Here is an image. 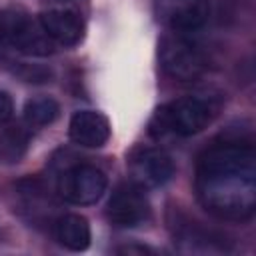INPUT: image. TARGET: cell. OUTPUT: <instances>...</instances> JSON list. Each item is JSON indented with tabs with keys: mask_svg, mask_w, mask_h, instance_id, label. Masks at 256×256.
Wrapping results in <instances>:
<instances>
[{
	"mask_svg": "<svg viewBox=\"0 0 256 256\" xmlns=\"http://www.w3.org/2000/svg\"><path fill=\"white\" fill-rule=\"evenodd\" d=\"M196 196L220 220L244 222L256 210V154L250 144L220 142L196 164Z\"/></svg>",
	"mask_w": 256,
	"mask_h": 256,
	"instance_id": "cell-1",
	"label": "cell"
},
{
	"mask_svg": "<svg viewBox=\"0 0 256 256\" xmlns=\"http://www.w3.org/2000/svg\"><path fill=\"white\" fill-rule=\"evenodd\" d=\"M214 106L200 96H184L160 106L150 118L148 132L160 140L164 136H192L202 132L214 118Z\"/></svg>",
	"mask_w": 256,
	"mask_h": 256,
	"instance_id": "cell-2",
	"label": "cell"
},
{
	"mask_svg": "<svg viewBox=\"0 0 256 256\" xmlns=\"http://www.w3.org/2000/svg\"><path fill=\"white\" fill-rule=\"evenodd\" d=\"M160 66L162 70L180 82H192L202 76L206 70V58L204 52L198 48L194 40H190L182 32H172L162 38L160 48Z\"/></svg>",
	"mask_w": 256,
	"mask_h": 256,
	"instance_id": "cell-3",
	"label": "cell"
},
{
	"mask_svg": "<svg viewBox=\"0 0 256 256\" xmlns=\"http://www.w3.org/2000/svg\"><path fill=\"white\" fill-rule=\"evenodd\" d=\"M108 180L106 174L90 164H78L68 168L58 180L60 196L76 206H90L96 204L106 192Z\"/></svg>",
	"mask_w": 256,
	"mask_h": 256,
	"instance_id": "cell-4",
	"label": "cell"
},
{
	"mask_svg": "<svg viewBox=\"0 0 256 256\" xmlns=\"http://www.w3.org/2000/svg\"><path fill=\"white\" fill-rule=\"evenodd\" d=\"M128 172L132 184L138 188H158L172 178L174 162L170 154L158 146H138L128 156Z\"/></svg>",
	"mask_w": 256,
	"mask_h": 256,
	"instance_id": "cell-5",
	"label": "cell"
},
{
	"mask_svg": "<svg viewBox=\"0 0 256 256\" xmlns=\"http://www.w3.org/2000/svg\"><path fill=\"white\" fill-rule=\"evenodd\" d=\"M106 216L116 228H138L150 218V204L136 184H120L106 206Z\"/></svg>",
	"mask_w": 256,
	"mask_h": 256,
	"instance_id": "cell-6",
	"label": "cell"
},
{
	"mask_svg": "<svg viewBox=\"0 0 256 256\" xmlns=\"http://www.w3.org/2000/svg\"><path fill=\"white\" fill-rule=\"evenodd\" d=\"M154 14L170 32L198 30L208 18L206 0H154Z\"/></svg>",
	"mask_w": 256,
	"mask_h": 256,
	"instance_id": "cell-7",
	"label": "cell"
},
{
	"mask_svg": "<svg viewBox=\"0 0 256 256\" xmlns=\"http://www.w3.org/2000/svg\"><path fill=\"white\" fill-rule=\"evenodd\" d=\"M38 20L56 46H74L84 36V20L72 8L52 6L44 10Z\"/></svg>",
	"mask_w": 256,
	"mask_h": 256,
	"instance_id": "cell-8",
	"label": "cell"
},
{
	"mask_svg": "<svg viewBox=\"0 0 256 256\" xmlns=\"http://www.w3.org/2000/svg\"><path fill=\"white\" fill-rule=\"evenodd\" d=\"M72 142L84 148H102L110 138V122L102 112L78 110L72 114L68 124Z\"/></svg>",
	"mask_w": 256,
	"mask_h": 256,
	"instance_id": "cell-9",
	"label": "cell"
},
{
	"mask_svg": "<svg viewBox=\"0 0 256 256\" xmlns=\"http://www.w3.org/2000/svg\"><path fill=\"white\" fill-rule=\"evenodd\" d=\"M12 48H18L20 52L30 54V56H48V54L54 52L56 44L44 32L40 20L34 22L26 14L18 12V18H16V24H14Z\"/></svg>",
	"mask_w": 256,
	"mask_h": 256,
	"instance_id": "cell-10",
	"label": "cell"
},
{
	"mask_svg": "<svg viewBox=\"0 0 256 256\" xmlns=\"http://www.w3.org/2000/svg\"><path fill=\"white\" fill-rule=\"evenodd\" d=\"M54 234H56V240L72 252H82L90 246V224L80 214L60 216L56 220Z\"/></svg>",
	"mask_w": 256,
	"mask_h": 256,
	"instance_id": "cell-11",
	"label": "cell"
},
{
	"mask_svg": "<svg viewBox=\"0 0 256 256\" xmlns=\"http://www.w3.org/2000/svg\"><path fill=\"white\" fill-rule=\"evenodd\" d=\"M58 114H60V106L50 96H36L24 104V120L36 128L52 124L58 118Z\"/></svg>",
	"mask_w": 256,
	"mask_h": 256,
	"instance_id": "cell-12",
	"label": "cell"
},
{
	"mask_svg": "<svg viewBox=\"0 0 256 256\" xmlns=\"http://www.w3.org/2000/svg\"><path fill=\"white\" fill-rule=\"evenodd\" d=\"M180 242H182V250H186V252H220V250H224L222 246H216V240L210 234H206L204 230H198L194 226L184 228Z\"/></svg>",
	"mask_w": 256,
	"mask_h": 256,
	"instance_id": "cell-13",
	"label": "cell"
},
{
	"mask_svg": "<svg viewBox=\"0 0 256 256\" xmlns=\"http://www.w3.org/2000/svg\"><path fill=\"white\" fill-rule=\"evenodd\" d=\"M16 18H18V12L0 10V54H4L8 48H12V36H14Z\"/></svg>",
	"mask_w": 256,
	"mask_h": 256,
	"instance_id": "cell-14",
	"label": "cell"
},
{
	"mask_svg": "<svg viewBox=\"0 0 256 256\" xmlns=\"http://www.w3.org/2000/svg\"><path fill=\"white\" fill-rule=\"evenodd\" d=\"M14 114V104H12V98L8 92L0 90V126H4Z\"/></svg>",
	"mask_w": 256,
	"mask_h": 256,
	"instance_id": "cell-15",
	"label": "cell"
}]
</instances>
